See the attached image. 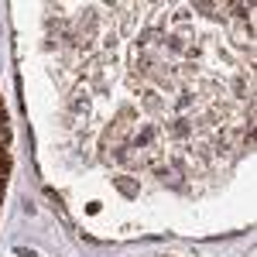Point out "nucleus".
<instances>
[{"label": "nucleus", "instance_id": "obj_1", "mask_svg": "<svg viewBox=\"0 0 257 257\" xmlns=\"http://www.w3.org/2000/svg\"><path fill=\"white\" fill-rule=\"evenodd\" d=\"M131 131H134V106H123L117 113V120H113V123L106 127V134H103V144H99V148H103V158L106 161L113 158V151L123 148V141H127Z\"/></svg>", "mask_w": 257, "mask_h": 257}, {"label": "nucleus", "instance_id": "obj_2", "mask_svg": "<svg viewBox=\"0 0 257 257\" xmlns=\"http://www.w3.org/2000/svg\"><path fill=\"white\" fill-rule=\"evenodd\" d=\"M113 182H117V189H120V192H123V196H138V185H134L131 178L117 175V178H113Z\"/></svg>", "mask_w": 257, "mask_h": 257}, {"label": "nucleus", "instance_id": "obj_3", "mask_svg": "<svg viewBox=\"0 0 257 257\" xmlns=\"http://www.w3.org/2000/svg\"><path fill=\"white\" fill-rule=\"evenodd\" d=\"M144 106H148V110H151V113H158V110H161V99L155 96V93H151V89H148V93H144Z\"/></svg>", "mask_w": 257, "mask_h": 257}, {"label": "nucleus", "instance_id": "obj_4", "mask_svg": "<svg viewBox=\"0 0 257 257\" xmlns=\"http://www.w3.org/2000/svg\"><path fill=\"white\" fill-rule=\"evenodd\" d=\"M168 131H172V138H185V134H189V123H185V120H175Z\"/></svg>", "mask_w": 257, "mask_h": 257}, {"label": "nucleus", "instance_id": "obj_5", "mask_svg": "<svg viewBox=\"0 0 257 257\" xmlns=\"http://www.w3.org/2000/svg\"><path fill=\"white\" fill-rule=\"evenodd\" d=\"M168 48L182 52V48H185V38H182V35H172V38H168Z\"/></svg>", "mask_w": 257, "mask_h": 257}, {"label": "nucleus", "instance_id": "obj_6", "mask_svg": "<svg viewBox=\"0 0 257 257\" xmlns=\"http://www.w3.org/2000/svg\"><path fill=\"white\" fill-rule=\"evenodd\" d=\"M7 144H11V127L4 123V127H0V148H7Z\"/></svg>", "mask_w": 257, "mask_h": 257}, {"label": "nucleus", "instance_id": "obj_7", "mask_svg": "<svg viewBox=\"0 0 257 257\" xmlns=\"http://www.w3.org/2000/svg\"><path fill=\"white\" fill-rule=\"evenodd\" d=\"M0 206H4V182H0Z\"/></svg>", "mask_w": 257, "mask_h": 257}]
</instances>
